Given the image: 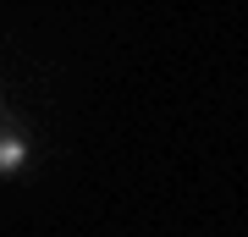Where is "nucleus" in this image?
<instances>
[{
    "mask_svg": "<svg viewBox=\"0 0 248 237\" xmlns=\"http://www.w3.org/2000/svg\"><path fill=\"white\" fill-rule=\"evenodd\" d=\"M22 166H28V143L11 127H0V176H6V171H22Z\"/></svg>",
    "mask_w": 248,
    "mask_h": 237,
    "instance_id": "f257e3e1",
    "label": "nucleus"
}]
</instances>
